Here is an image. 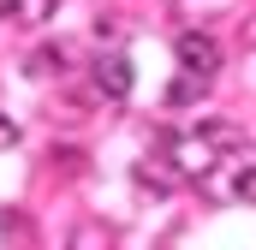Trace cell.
<instances>
[{"instance_id":"obj_8","label":"cell","mask_w":256,"mask_h":250,"mask_svg":"<svg viewBox=\"0 0 256 250\" xmlns=\"http://www.w3.org/2000/svg\"><path fill=\"white\" fill-rule=\"evenodd\" d=\"M0 238H6V244H24V238H30V220H24V214H6V208H0Z\"/></svg>"},{"instance_id":"obj_2","label":"cell","mask_w":256,"mask_h":250,"mask_svg":"<svg viewBox=\"0 0 256 250\" xmlns=\"http://www.w3.org/2000/svg\"><path fill=\"white\" fill-rule=\"evenodd\" d=\"M173 54H179V72H196V78H214L220 72V42L208 30H179Z\"/></svg>"},{"instance_id":"obj_5","label":"cell","mask_w":256,"mask_h":250,"mask_svg":"<svg viewBox=\"0 0 256 250\" xmlns=\"http://www.w3.org/2000/svg\"><path fill=\"white\" fill-rule=\"evenodd\" d=\"M66 250H114V232H108V226H96V220H90V226H78V232H72V238H66Z\"/></svg>"},{"instance_id":"obj_4","label":"cell","mask_w":256,"mask_h":250,"mask_svg":"<svg viewBox=\"0 0 256 250\" xmlns=\"http://www.w3.org/2000/svg\"><path fill=\"white\" fill-rule=\"evenodd\" d=\"M202 90H208V78H196V72H173V84H167V108H196Z\"/></svg>"},{"instance_id":"obj_9","label":"cell","mask_w":256,"mask_h":250,"mask_svg":"<svg viewBox=\"0 0 256 250\" xmlns=\"http://www.w3.org/2000/svg\"><path fill=\"white\" fill-rule=\"evenodd\" d=\"M238 196H244V202H256V161L238 173Z\"/></svg>"},{"instance_id":"obj_1","label":"cell","mask_w":256,"mask_h":250,"mask_svg":"<svg viewBox=\"0 0 256 250\" xmlns=\"http://www.w3.org/2000/svg\"><path fill=\"white\" fill-rule=\"evenodd\" d=\"M161 155H167L173 173H185V179H208L214 161H220V149H214L202 131H161Z\"/></svg>"},{"instance_id":"obj_7","label":"cell","mask_w":256,"mask_h":250,"mask_svg":"<svg viewBox=\"0 0 256 250\" xmlns=\"http://www.w3.org/2000/svg\"><path fill=\"white\" fill-rule=\"evenodd\" d=\"M196 131H202V137H208L214 149H232V143H238V131H232V125H226V120H202V125H196Z\"/></svg>"},{"instance_id":"obj_11","label":"cell","mask_w":256,"mask_h":250,"mask_svg":"<svg viewBox=\"0 0 256 250\" xmlns=\"http://www.w3.org/2000/svg\"><path fill=\"white\" fill-rule=\"evenodd\" d=\"M244 42H250V48H256V18H250V24H244Z\"/></svg>"},{"instance_id":"obj_3","label":"cell","mask_w":256,"mask_h":250,"mask_svg":"<svg viewBox=\"0 0 256 250\" xmlns=\"http://www.w3.org/2000/svg\"><path fill=\"white\" fill-rule=\"evenodd\" d=\"M96 90L108 96V102H126L131 96V60L114 48V54H102V66H96Z\"/></svg>"},{"instance_id":"obj_10","label":"cell","mask_w":256,"mask_h":250,"mask_svg":"<svg viewBox=\"0 0 256 250\" xmlns=\"http://www.w3.org/2000/svg\"><path fill=\"white\" fill-rule=\"evenodd\" d=\"M0 149H18V120L0 114Z\"/></svg>"},{"instance_id":"obj_6","label":"cell","mask_w":256,"mask_h":250,"mask_svg":"<svg viewBox=\"0 0 256 250\" xmlns=\"http://www.w3.org/2000/svg\"><path fill=\"white\" fill-rule=\"evenodd\" d=\"M12 12H18L24 24H42V18H54V12H60V0H12Z\"/></svg>"}]
</instances>
